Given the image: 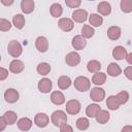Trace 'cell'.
<instances>
[{"label": "cell", "instance_id": "cell-41", "mask_svg": "<svg viewBox=\"0 0 132 132\" xmlns=\"http://www.w3.org/2000/svg\"><path fill=\"white\" fill-rule=\"evenodd\" d=\"M7 76H8V70L1 67L0 68V80H4Z\"/></svg>", "mask_w": 132, "mask_h": 132}, {"label": "cell", "instance_id": "cell-2", "mask_svg": "<svg viewBox=\"0 0 132 132\" xmlns=\"http://www.w3.org/2000/svg\"><path fill=\"white\" fill-rule=\"evenodd\" d=\"M51 120H52V123L56 127H60L63 124L67 123V116L63 110H56L52 113Z\"/></svg>", "mask_w": 132, "mask_h": 132}, {"label": "cell", "instance_id": "cell-42", "mask_svg": "<svg viewBox=\"0 0 132 132\" xmlns=\"http://www.w3.org/2000/svg\"><path fill=\"white\" fill-rule=\"evenodd\" d=\"M6 125H7L6 121L4 120L3 117H1V118H0V131H3V130L5 129V127H6Z\"/></svg>", "mask_w": 132, "mask_h": 132}, {"label": "cell", "instance_id": "cell-30", "mask_svg": "<svg viewBox=\"0 0 132 132\" xmlns=\"http://www.w3.org/2000/svg\"><path fill=\"white\" fill-rule=\"evenodd\" d=\"M109 118H110V114L107 110H104V109H101L99 111V113L97 114L96 117V121L99 123V124H105L109 121Z\"/></svg>", "mask_w": 132, "mask_h": 132}, {"label": "cell", "instance_id": "cell-28", "mask_svg": "<svg viewBox=\"0 0 132 132\" xmlns=\"http://www.w3.org/2000/svg\"><path fill=\"white\" fill-rule=\"evenodd\" d=\"M2 117H3L4 120L6 121L7 125H13V124L16 122V119H18V114H16V112H14V111H12V110H8V111H6Z\"/></svg>", "mask_w": 132, "mask_h": 132}, {"label": "cell", "instance_id": "cell-18", "mask_svg": "<svg viewBox=\"0 0 132 132\" xmlns=\"http://www.w3.org/2000/svg\"><path fill=\"white\" fill-rule=\"evenodd\" d=\"M34 1L33 0H22L21 2V9L24 13L29 14L34 10Z\"/></svg>", "mask_w": 132, "mask_h": 132}, {"label": "cell", "instance_id": "cell-20", "mask_svg": "<svg viewBox=\"0 0 132 132\" xmlns=\"http://www.w3.org/2000/svg\"><path fill=\"white\" fill-rule=\"evenodd\" d=\"M16 124L21 131H29L32 127V121L29 118H22L18 121Z\"/></svg>", "mask_w": 132, "mask_h": 132}, {"label": "cell", "instance_id": "cell-27", "mask_svg": "<svg viewBox=\"0 0 132 132\" xmlns=\"http://www.w3.org/2000/svg\"><path fill=\"white\" fill-rule=\"evenodd\" d=\"M105 80H106V74L103 73V72H100V71L99 72H96L93 75V77H92V82L95 84V85H97V86L103 85L105 82Z\"/></svg>", "mask_w": 132, "mask_h": 132}, {"label": "cell", "instance_id": "cell-44", "mask_svg": "<svg viewBox=\"0 0 132 132\" xmlns=\"http://www.w3.org/2000/svg\"><path fill=\"white\" fill-rule=\"evenodd\" d=\"M126 60H127V62H128L130 65H132V52H131V53H129V54L127 55Z\"/></svg>", "mask_w": 132, "mask_h": 132}, {"label": "cell", "instance_id": "cell-25", "mask_svg": "<svg viewBox=\"0 0 132 132\" xmlns=\"http://www.w3.org/2000/svg\"><path fill=\"white\" fill-rule=\"evenodd\" d=\"M89 23L93 27H100L103 23V18L97 13H92L89 16Z\"/></svg>", "mask_w": 132, "mask_h": 132}, {"label": "cell", "instance_id": "cell-36", "mask_svg": "<svg viewBox=\"0 0 132 132\" xmlns=\"http://www.w3.org/2000/svg\"><path fill=\"white\" fill-rule=\"evenodd\" d=\"M117 98H118L120 104L122 105V104H125V103L128 102V100H129V94H128L127 91H121L119 94H117Z\"/></svg>", "mask_w": 132, "mask_h": 132}, {"label": "cell", "instance_id": "cell-14", "mask_svg": "<svg viewBox=\"0 0 132 132\" xmlns=\"http://www.w3.org/2000/svg\"><path fill=\"white\" fill-rule=\"evenodd\" d=\"M25 68V65L24 63L21 61V60H18V59H14L10 62L9 64V70L12 72V73H21Z\"/></svg>", "mask_w": 132, "mask_h": 132}, {"label": "cell", "instance_id": "cell-13", "mask_svg": "<svg viewBox=\"0 0 132 132\" xmlns=\"http://www.w3.org/2000/svg\"><path fill=\"white\" fill-rule=\"evenodd\" d=\"M52 87H53V84L50 78L44 77L38 81V90L41 93H48L52 90Z\"/></svg>", "mask_w": 132, "mask_h": 132}, {"label": "cell", "instance_id": "cell-16", "mask_svg": "<svg viewBox=\"0 0 132 132\" xmlns=\"http://www.w3.org/2000/svg\"><path fill=\"white\" fill-rule=\"evenodd\" d=\"M121 28L118 26H111L107 30V36L110 40H118L121 37Z\"/></svg>", "mask_w": 132, "mask_h": 132}, {"label": "cell", "instance_id": "cell-37", "mask_svg": "<svg viewBox=\"0 0 132 132\" xmlns=\"http://www.w3.org/2000/svg\"><path fill=\"white\" fill-rule=\"evenodd\" d=\"M10 28H11V24H10L9 21H7L5 19L0 20V30L2 32H6V31L10 30Z\"/></svg>", "mask_w": 132, "mask_h": 132}, {"label": "cell", "instance_id": "cell-23", "mask_svg": "<svg viewBox=\"0 0 132 132\" xmlns=\"http://www.w3.org/2000/svg\"><path fill=\"white\" fill-rule=\"evenodd\" d=\"M107 73L112 77H117L122 73V69L117 63L112 62L107 66Z\"/></svg>", "mask_w": 132, "mask_h": 132}, {"label": "cell", "instance_id": "cell-24", "mask_svg": "<svg viewBox=\"0 0 132 132\" xmlns=\"http://www.w3.org/2000/svg\"><path fill=\"white\" fill-rule=\"evenodd\" d=\"M106 105H107V107H108L110 110H117V109L120 107L121 104H120V102H119L117 96L111 95V96H109V97L107 98V100H106Z\"/></svg>", "mask_w": 132, "mask_h": 132}, {"label": "cell", "instance_id": "cell-32", "mask_svg": "<svg viewBox=\"0 0 132 132\" xmlns=\"http://www.w3.org/2000/svg\"><path fill=\"white\" fill-rule=\"evenodd\" d=\"M36 70H37V72H38L39 74H41V75H46V74H48L50 71H51V66H50V64L46 63V62H41V63H39V64L37 65Z\"/></svg>", "mask_w": 132, "mask_h": 132}, {"label": "cell", "instance_id": "cell-45", "mask_svg": "<svg viewBox=\"0 0 132 132\" xmlns=\"http://www.w3.org/2000/svg\"><path fill=\"white\" fill-rule=\"evenodd\" d=\"M122 132H132V126H125L122 129Z\"/></svg>", "mask_w": 132, "mask_h": 132}, {"label": "cell", "instance_id": "cell-12", "mask_svg": "<svg viewBox=\"0 0 132 132\" xmlns=\"http://www.w3.org/2000/svg\"><path fill=\"white\" fill-rule=\"evenodd\" d=\"M72 19L76 23H84L88 19V12L85 9H75L72 12Z\"/></svg>", "mask_w": 132, "mask_h": 132}, {"label": "cell", "instance_id": "cell-31", "mask_svg": "<svg viewBox=\"0 0 132 132\" xmlns=\"http://www.w3.org/2000/svg\"><path fill=\"white\" fill-rule=\"evenodd\" d=\"M12 23H13V26L16 28V29H23V27L25 26V18L23 14H15L13 18H12Z\"/></svg>", "mask_w": 132, "mask_h": 132}, {"label": "cell", "instance_id": "cell-22", "mask_svg": "<svg viewBox=\"0 0 132 132\" xmlns=\"http://www.w3.org/2000/svg\"><path fill=\"white\" fill-rule=\"evenodd\" d=\"M100 110H101V108L98 104H95V103L94 104H89L86 108V114L89 118H96Z\"/></svg>", "mask_w": 132, "mask_h": 132}, {"label": "cell", "instance_id": "cell-8", "mask_svg": "<svg viewBox=\"0 0 132 132\" xmlns=\"http://www.w3.org/2000/svg\"><path fill=\"white\" fill-rule=\"evenodd\" d=\"M58 26H59V28H60L62 31H64V32H69V31H71V30L73 29L74 24H73L72 20H70V19H68V18H62V19L59 20Z\"/></svg>", "mask_w": 132, "mask_h": 132}, {"label": "cell", "instance_id": "cell-15", "mask_svg": "<svg viewBox=\"0 0 132 132\" xmlns=\"http://www.w3.org/2000/svg\"><path fill=\"white\" fill-rule=\"evenodd\" d=\"M128 55L127 53V50L122 46V45H118L113 48L112 51V57L116 59V60H123L124 58H126Z\"/></svg>", "mask_w": 132, "mask_h": 132}, {"label": "cell", "instance_id": "cell-4", "mask_svg": "<svg viewBox=\"0 0 132 132\" xmlns=\"http://www.w3.org/2000/svg\"><path fill=\"white\" fill-rule=\"evenodd\" d=\"M66 111L69 114H77L80 111V103L76 99H71L66 103Z\"/></svg>", "mask_w": 132, "mask_h": 132}, {"label": "cell", "instance_id": "cell-29", "mask_svg": "<svg viewBox=\"0 0 132 132\" xmlns=\"http://www.w3.org/2000/svg\"><path fill=\"white\" fill-rule=\"evenodd\" d=\"M50 12L54 18H59L63 13V8L60 3H54L50 7Z\"/></svg>", "mask_w": 132, "mask_h": 132}, {"label": "cell", "instance_id": "cell-33", "mask_svg": "<svg viewBox=\"0 0 132 132\" xmlns=\"http://www.w3.org/2000/svg\"><path fill=\"white\" fill-rule=\"evenodd\" d=\"M94 33H95V30H94V28L92 26H90V25H84L82 26V28H81V35L86 39L93 37Z\"/></svg>", "mask_w": 132, "mask_h": 132}, {"label": "cell", "instance_id": "cell-35", "mask_svg": "<svg viewBox=\"0 0 132 132\" xmlns=\"http://www.w3.org/2000/svg\"><path fill=\"white\" fill-rule=\"evenodd\" d=\"M120 6L123 12L129 13L132 11V0H121Z\"/></svg>", "mask_w": 132, "mask_h": 132}, {"label": "cell", "instance_id": "cell-38", "mask_svg": "<svg viewBox=\"0 0 132 132\" xmlns=\"http://www.w3.org/2000/svg\"><path fill=\"white\" fill-rule=\"evenodd\" d=\"M65 3L70 8H77L81 4V0H65Z\"/></svg>", "mask_w": 132, "mask_h": 132}, {"label": "cell", "instance_id": "cell-39", "mask_svg": "<svg viewBox=\"0 0 132 132\" xmlns=\"http://www.w3.org/2000/svg\"><path fill=\"white\" fill-rule=\"evenodd\" d=\"M124 74H125V76L128 79L132 80V65L131 66H128V67H126L124 69Z\"/></svg>", "mask_w": 132, "mask_h": 132}, {"label": "cell", "instance_id": "cell-26", "mask_svg": "<svg viewBox=\"0 0 132 132\" xmlns=\"http://www.w3.org/2000/svg\"><path fill=\"white\" fill-rule=\"evenodd\" d=\"M87 68H88V71H89V72L96 73V72H99V71H100V69H101V64H100V62L97 61V60H91V61L88 62Z\"/></svg>", "mask_w": 132, "mask_h": 132}, {"label": "cell", "instance_id": "cell-46", "mask_svg": "<svg viewBox=\"0 0 132 132\" xmlns=\"http://www.w3.org/2000/svg\"><path fill=\"white\" fill-rule=\"evenodd\" d=\"M89 1H94V0H89Z\"/></svg>", "mask_w": 132, "mask_h": 132}, {"label": "cell", "instance_id": "cell-21", "mask_svg": "<svg viewBox=\"0 0 132 132\" xmlns=\"http://www.w3.org/2000/svg\"><path fill=\"white\" fill-rule=\"evenodd\" d=\"M57 84H58V87L61 90H66V89H68L71 86L72 81H71V78L69 76H67V75H61L58 78V82Z\"/></svg>", "mask_w": 132, "mask_h": 132}, {"label": "cell", "instance_id": "cell-9", "mask_svg": "<svg viewBox=\"0 0 132 132\" xmlns=\"http://www.w3.org/2000/svg\"><path fill=\"white\" fill-rule=\"evenodd\" d=\"M86 45H87V41L82 35H75L72 38V46L74 50H77V51L84 50Z\"/></svg>", "mask_w": 132, "mask_h": 132}, {"label": "cell", "instance_id": "cell-43", "mask_svg": "<svg viewBox=\"0 0 132 132\" xmlns=\"http://www.w3.org/2000/svg\"><path fill=\"white\" fill-rule=\"evenodd\" d=\"M13 2H14V0H1V3L5 6H10L13 4Z\"/></svg>", "mask_w": 132, "mask_h": 132}, {"label": "cell", "instance_id": "cell-34", "mask_svg": "<svg viewBox=\"0 0 132 132\" xmlns=\"http://www.w3.org/2000/svg\"><path fill=\"white\" fill-rule=\"evenodd\" d=\"M75 125H76V128H77L78 130L85 131V130H87V129L89 128L90 122H89V120H88L87 118H79V119L76 121Z\"/></svg>", "mask_w": 132, "mask_h": 132}, {"label": "cell", "instance_id": "cell-1", "mask_svg": "<svg viewBox=\"0 0 132 132\" xmlns=\"http://www.w3.org/2000/svg\"><path fill=\"white\" fill-rule=\"evenodd\" d=\"M74 88L79 92H86L91 87V81L86 76H77L74 79Z\"/></svg>", "mask_w": 132, "mask_h": 132}, {"label": "cell", "instance_id": "cell-11", "mask_svg": "<svg viewBox=\"0 0 132 132\" xmlns=\"http://www.w3.org/2000/svg\"><path fill=\"white\" fill-rule=\"evenodd\" d=\"M35 46H36L38 52L45 53L47 51V48H48V41H47L46 37H44V36L37 37L36 40H35Z\"/></svg>", "mask_w": 132, "mask_h": 132}, {"label": "cell", "instance_id": "cell-10", "mask_svg": "<svg viewBox=\"0 0 132 132\" xmlns=\"http://www.w3.org/2000/svg\"><path fill=\"white\" fill-rule=\"evenodd\" d=\"M19 92L15 89H7L4 93V99L8 103H14L19 100Z\"/></svg>", "mask_w": 132, "mask_h": 132}, {"label": "cell", "instance_id": "cell-7", "mask_svg": "<svg viewBox=\"0 0 132 132\" xmlns=\"http://www.w3.org/2000/svg\"><path fill=\"white\" fill-rule=\"evenodd\" d=\"M48 122H50L48 116L45 114V113H43V112H38V113L35 116V118H34V123H35V125H36L37 127H39V128H44V127H46L47 124H48Z\"/></svg>", "mask_w": 132, "mask_h": 132}, {"label": "cell", "instance_id": "cell-5", "mask_svg": "<svg viewBox=\"0 0 132 132\" xmlns=\"http://www.w3.org/2000/svg\"><path fill=\"white\" fill-rule=\"evenodd\" d=\"M105 97V91L102 89V88H99V87H95L93 89H91V92H90V98L95 101V102H100L104 99Z\"/></svg>", "mask_w": 132, "mask_h": 132}, {"label": "cell", "instance_id": "cell-19", "mask_svg": "<svg viewBox=\"0 0 132 132\" xmlns=\"http://www.w3.org/2000/svg\"><path fill=\"white\" fill-rule=\"evenodd\" d=\"M97 10L102 15H108L111 12V5L108 2H106V1H102V2H100L98 4Z\"/></svg>", "mask_w": 132, "mask_h": 132}, {"label": "cell", "instance_id": "cell-3", "mask_svg": "<svg viewBox=\"0 0 132 132\" xmlns=\"http://www.w3.org/2000/svg\"><path fill=\"white\" fill-rule=\"evenodd\" d=\"M7 52L11 57L18 58V57L21 56V54L23 52V48H22V45H21V43L19 41L10 40L8 42V45H7Z\"/></svg>", "mask_w": 132, "mask_h": 132}, {"label": "cell", "instance_id": "cell-40", "mask_svg": "<svg viewBox=\"0 0 132 132\" xmlns=\"http://www.w3.org/2000/svg\"><path fill=\"white\" fill-rule=\"evenodd\" d=\"M59 128H60V131H61V132H72V131H73V128H72L71 126L67 125V123H66V124H63V125L60 126Z\"/></svg>", "mask_w": 132, "mask_h": 132}, {"label": "cell", "instance_id": "cell-6", "mask_svg": "<svg viewBox=\"0 0 132 132\" xmlns=\"http://www.w3.org/2000/svg\"><path fill=\"white\" fill-rule=\"evenodd\" d=\"M65 62L68 66L70 67H74V66H77L80 62V56L76 53V52H71L69 54L66 55L65 57Z\"/></svg>", "mask_w": 132, "mask_h": 132}, {"label": "cell", "instance_id": "cell-17", "mask_svg": "<svg viewBox=\"0 0 132 132\" xmlns=\"http://www.w3.org/2000/svg\"><path fill=\"white\" fill-rule=\"evenodd\" d=\"M51 101L56 105H61L65 102V97L62 92L60 91H54L51 95Z\"/></svg>", "mask_w": 132, "mask_h": 132}]
</instances>
